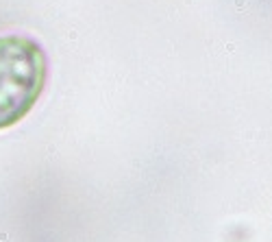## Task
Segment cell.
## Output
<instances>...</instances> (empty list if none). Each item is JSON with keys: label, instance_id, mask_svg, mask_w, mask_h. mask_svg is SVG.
I'll use <instances>...</instances> for the list:
<instances>
[{"label": "cell", "instance_id": "1", "mask_svg": "<svg viewBox=\"0 0 272 242\" xmlns=\"http://www.w3.org/2000/svg\"><path fill=\"white\" fill-rule=\"evenodd\" d=\"M48 77L46 52L26 35L0 37V129L17 124L39 100Z\"/></svg>", "mask_w": 272, "mask_h": 242}]
</instances>
